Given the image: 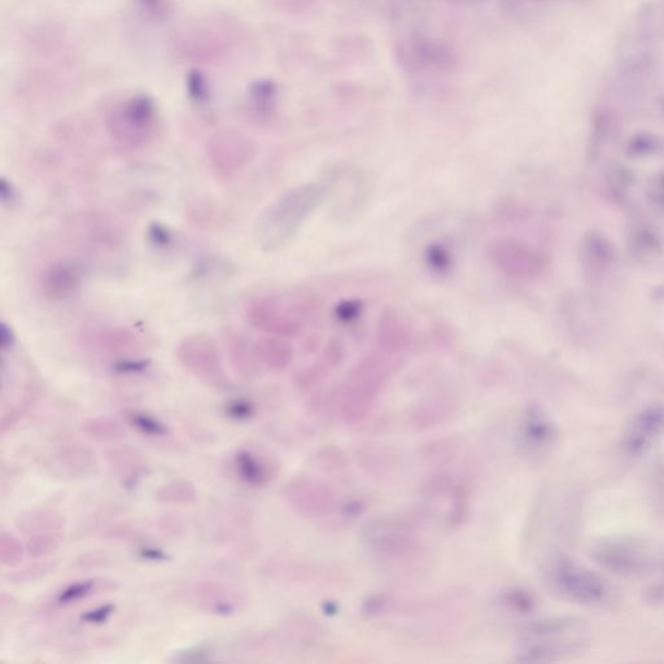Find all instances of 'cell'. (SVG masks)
Wrapping results in <instances>:
<instances>
[{"mask_svg":"<svg viewBox=\"0 0 664 664\" xmlns=\"http://www.w3.org/2000/svg\"><path fill=\"white\" fill-rule=\"evenodd\" d=\"M141 557L144 559H150V561H165V559H168V556L161 552V550L151 548L142 549Z\"/></svg>","mask_w":664,"mask_h":664,"instance_id":"cell-30","label":"cell"},{"mask_svg":"<svg viewBox=\"0 0 664 664\" xmlns=\"http://www.w3.org/2000/svg\"><path fill=\"white\" fill-rule=\"evenodd\" d=\"M252 413V405L246 403V401H235V403L229 406V414L233 418L247 419L251 417Z\"/></svg>","mask_w":664,"mask_h":664,"instance_id":"cell-27","label":"cell"},{"mask_svg":"<svg viewBox=\"0 0 664 664\" xmlns=\"http://www.w3.org/2000/svg\"><path fill=\"white\" fill-rule=\"evenodd\" d=\"M179 357L196 374H213L218 368L216 347L207 336L187 339L179 349Z\"/></svg>","mask_w":664,"mask_h":664,"instance_id":"cell-14","label":"cell"},{"mask_svg":"<svg viewBox=\"0 0 664 664\" xmlns=\"http://www.w3.org/2000/svg\"><path fill=\"white\" fill-rule=\"evenodd\" d=\"M278 98V83L272 78H259L248 86V108L256 119L262 121L270 119L277 109Z\"/></svg>","mask_w":664,"mask_h":664,"instance_id":"cell-15","label":"cell"},{"mask_svg":"<svg viewBox=\"0 0 664 664\" xmlns=\"http://www.w3.org/2000/svg\"><path fill=\"white\" fill-rule=\"evenodd\" d=\"M186 93L192 103L205 106L211 100L212 86L202 69L192 68L185 78Z\"/></svg>","mask_w":664,"mask_h":664,"instance_id":"cell-18","label":"cell"},{"mask_svg":"<svg viewBox=\"0 0 664 664\" xmlns=\"http://www.w3.org/2000/svg\"><path fill=\"white\" fill-rule=\"evenodd\" d=\"M237 465L240 471V475L243 476V479L246 482L253 484V486H259L265 482L266 475L264 469L260 465L259 461L248 452H239L237 456Z\"/></svg>","mask_w":664,"mask_h":664,"instance_id":"cell-19","label":"cell"},{"mask_svg":"<svg viewBox=\"0 0 664 664\" xmlns=\"http://www.w3.org/2000/svg\"><path fill=\"white\" fill-rule=\"evenodd\" d=\"M661 107H662L663 113H664V98L661 100Z\"/></svg>","mask_w":664,"mask_h":664,"instance_id":"cell-32","label":"cell"},{"mask_svg":"<svg viewBox=\"0 0 664 664\" xmlns=\"http://www.w3.org/2000/svg\"><path fill=\"white\" fill-rule=\"evenodd\" d=\"M588 644V629L580 619L550 618L530 624L518 650V662L561 661L583 652Z\"/></svg>","mask_w":664,"mask_h":664,"instance_id":"cell-1","label":"cell"},{"mask_svg":"<svg viewBox=\"0 0 664 664\" xmlns=\"http://www.w3.org/2000/svg\"><path fill=\"white\" fill-rule=\"evenodd\" d=\"M133 423L147 435L164 436L168 434V430L160 422L155 421L154 418L148 417L146 414H134Z\"/></svg>","mask_w":664,"mask_h":664,"instance_id":"cell-22","label":"cell"},{"mask_svg":"<svg viewBox=\"0 0 664 664\" xmlns=\"http://www.w3.org/2000/svg\"><path fill=\"white\" fill-rule=\"evenodd\" d=\"M387 379V370L377 358L361 362L345 383L342 412L348 422H360L369 414L380 388Z\"/></svg>","mask_w":664,"mask_h":664,"instance_id":"cell-5","label":"cell"},{"mask_svg":"<svg viewBox=\"0 0 664 664\" xmlns=\"http://www.w3.org/2000/svg\"><path fill=\"white\" fill-rule=\"evenodd\" d=\"M502 602L510 609L521 611V613L530 611L534 607V600H532L530 594L518 591V589L502 594Z\"/></svg>","mask_w":664,"mask_h":664,"instance_id":"cell-21","label":"cell"},{"mask_svg":"<svg viewBox=\"0 0 664 664\" xmlns=\"http://www.w3.org/2000/svg\"><path fill=\"white\" fill-rule=\"evenodd\" d=\"M147 366L148 362L146 361H124L116 366V370L120 373H138V371L146 369Z\"/></svg>","mask_w":664,"mask_h":664,"instance_id":"cell-29","label":"cell"},{"mask_svg":"<svg viewBox=\"0 0 664 664\" xmlns=\"http://www.w3.org/2000/svg\"><path fill=\"white\" fill-rule=\"evenodd\" d=\"M366 540L374 553L387 559L413 557L421 549L417 532L400 519H377L366 530Z\"/></svg>","mask_w":664,"mask_h":664,"instance_id":"cell-7","label":"cell"},{"mask_svg":"<svg viewBox=\"0 0 664 664\" xmlns=\"http://www.w3.org/2000/svg\"><path fill=\"white\" fill-rule=\"evenodd\" d=\"M56 548V544L54 539H50V537H39V539H34L33 541H30L29 544V553L30 554H36L37 550L43 549V554L50 553L51 550L54 552V549Z\"/></svg>","mask_w":664,"mask_h":664,"instance_id":"cell-26","label":"cell"},{"mask_svg":"<svg viewBox=\"0 0 664 664\" xmlns=\"http://www.w3.org/2000/svg\"><path fill=\"white\" fill-rule=\"evenodd\" d=\"M544 581L550 592L574 604L596 606L609 600V583L596 571L569 557H554L546 563Z\"/></svg>","mask_w":664,"mask_h":664,"instance_id":"cell-3","label":"cell"},{"mask_svg":"<svg viewBox=\"0 0 664 664\" xmlns=\"http://www.w3.org/2000/svg\"><path fill=\"white\" fill-rule=\"evenodd\" d=\"M81 283L80 268L71 261L52 264L42 275V290L52 300L69 299L76 294Z\"/></svg>","mask_w":664,"mask_h":664,"instance_id":"cell-13","label":"cell"},{"mask_svg":"<svg viewBox=\"0 0 664 664\" xmlns=\"http://www.w3.org/2000/svg\"><path fill=\"white\" fill-rule=\"evenodd\" d=\"M139 19L152 26H164L176 15L174 0H130Z\"/></svg>","mask_w":664,"mask_h":664,"instance_id":"cell-16","label":"cell"},{"mask_svg":"<svg viewBox=\"0 0 664 664\" xmlns=\"http://www.w3.org/2000/svg\"><path fill=\"white\" fill-rule=\"evenodd\" d=\"M664 436V406H650L629 421L622 436L623 451L632 457L648 453Z\"/></svg>","mask_w":664,"mask_h":664,"instance_id":"cell-9","label":"cell"},{"mask_svg":"<svg viewBox=\"0 0 664 664\" xmlns=\"http://www.w3.org/2000/svg\"><path fill=\"white\" fill-rule=\"evenodd\" d=\"M113 610H115L113 605L102 606L99 607V609L89 611V613L82 615V620H85L87 623L102 624L106 622V620L109 618V615L113 613Z\"/></svg>","mask_w":664,"mask_h":664,"instance_id":"cell-25","label":"cell"},{"mask_svg":"<svg viewBox=\"0 0 664 664\" xmlns=\"http://www.w3.org/2000/svg\"><path fill=\"white\" fill-rule=\"evenodd\" d=\"M233 29V20L214 19L183 30L176 38L177 54L192 61L220 59L230 50Z\"/></svg>","mask_w":664,"mask_h":664,"instance_id":"cell-6","label":"cell"},{"mask_svg":"<svg viewBox=\"0 0 664 664\" xmlns=\"http://www.w3.org/2000/svg\"><path fill=\"white\" fill-rule=\"evenodd\" d=\"M325 189L317 183H309L286 192L262 216L259 222V238L262 246L277 249L297 233L310 213L321 204Z\"/></svg>","mask_w":664,"mask_h":664,"instance_id":"cell-2","label":"cell"},{"mask_svg":"<svg viewBox=\"0 0 664 664\" xmlns=\"http://www.w3.org/2000/svg\"><path fill=\"white\" fill-rule=\"evenodd\" d=\"M290 498L297 510L310 518L329 515L336 506L334 491L314 480H299L290 487Z\"/></svg>","mask_w":664,"mask_h":664,"instance_id":"cell-12","label":"cell"},{"mask_svg":"<svg viewBox=\"0 0 664 664\" xmlns=\"http://www.w3.org/2000/svg\"><path fill=\"white\" fill-rule=\"evenodd\" d=\"M148 237H150L152 244L157 247L168 246L170 240H172V234L161 224H152L148 229Z\"/></svg>","mask_w":664,"mask_h":664,"instance_id":"cell-24","label":"cell"},{"mask_svg":"<svg viewBox=\"0 0 664 664\" xmlns=\"http://www.w3.org/2000/svg\"><path fill=\"white\" fill-rule=\"evenodd\" d=\"M256 349L266 365L278 370L286 368L294 356L291 345L277 338L262 340Z\"/></svg>","mask_w":664,"mask_h":664,"instance_id":"cell-17","label":"cell"},{"mask_svg":"<svg viewBox=\"0 0 664 664\" xmlns=\"http://www.w3.org/2000/svg\"><path fill=\"white\" fill-rule=\"evenodd\" d=\"M426 260L430 268L438 273L447 272L452 264L451 252L448 251L447 247L440 246V244H432L428 247Z\"/></svg>","mask_w":664,"mask_h":664,"instance_id":"cell-20","label":"cell"},{"mask_svg":"<svg viewBox=\"0 0 664 664\" xmlns=\"http://www.w3.org/2000/svg\"><path fill=\"white\" fill-rule=\"evenodd\" d=\"M338 316L340 320L344 321H351L353 318L357 317V314L360 313V307H358V304H352V303H345L343 305H340L338 310Z\"/></svg>","mask_w":664,"mask_h":664,"instance_id":"cell-28","label":"cell"},{"mask_svg":"<svg viewBox=\"0 0 664 664\" xmlns=\"http://www.w3.org/2000/svg\"><path fill=\"white\" fill-rule=\"evenodd\" d=\"M0 336H2V345L4 348H7L8 345H11L13 342L12 332L4 323L0 327Z\"/></svg>","mask_w":664,"mask_h":664,"instance_id":"cell-31","label":"cell"},{"mask_svg":"<svg viewBox=\"0 0 664 664\" xmlns=\"http://www.w3.org/2000/svg\"><path fill=\"white\" fill-rule=\"evenodd\" d=\"M93 587V581H85V583L71 585V587L65 589V591L60 594L59 602L60 604H71V602L80 600V598L89 594Z\"/></svg>","mask_w":664,"mask_h":664,"instance_id":"cell-23","label":"cell"},{"mask_svg":"<svg viewBox=\"0 0 664 664\" xmlns=\"http://www.w3.org/2000/svg\"><path fill=\"white\" fill-rule=\"evenodd\" d=\"M488 256L502 272L517 277L535 274L540 266L536 253L515 240L504 239L493 242L488 249Z\"/></svg>","mask_w":664,"mask_h":664,"instance_id":"cell-11","label":"cell"},{"mask_svg":"<svg viewBox=\"0 0 664 664\" xmlns=\"http://www.w3.org/2000/svg\"><path fill=\"white\" fill-rule=\"evenodd\" d=\"M159 122V107L151 95L138 93L117 102L108 113V128L117 141L142 144Z\"/></svg>","mask_w":664,"mask_h":664,"instance_id":"cell-4","label":"cell"},{"mask_svg":"<svg viewBox=\"0 0 664 664\" xmlns=\"http://www.w3.org/2000/svg\"><path fill=\"white\" fill-rule=\"evenodd\" d=\"M558 440L557 427L537 405L527 406L518 432V447L524 457L548 456Z\"/></svg>","mask_w":664,"mask_h":664,"instance_id":"cell-8","label":"cell"},{"mask_svg":"<svg viewBox=\"0 0 664 664\" xmlns=\"http://www.w3.org/2000/svg\"><path fill=\"white\" fill-rule=\"evenodd\" d=\"M253 154L251 142L235 131L216 135L209 144V157L217 176L230 179L248 164Z\"/></svg>","mask_w":664,"mask_h":664,"instance_id":"cell-10","label":"cell"}]
</instances>
